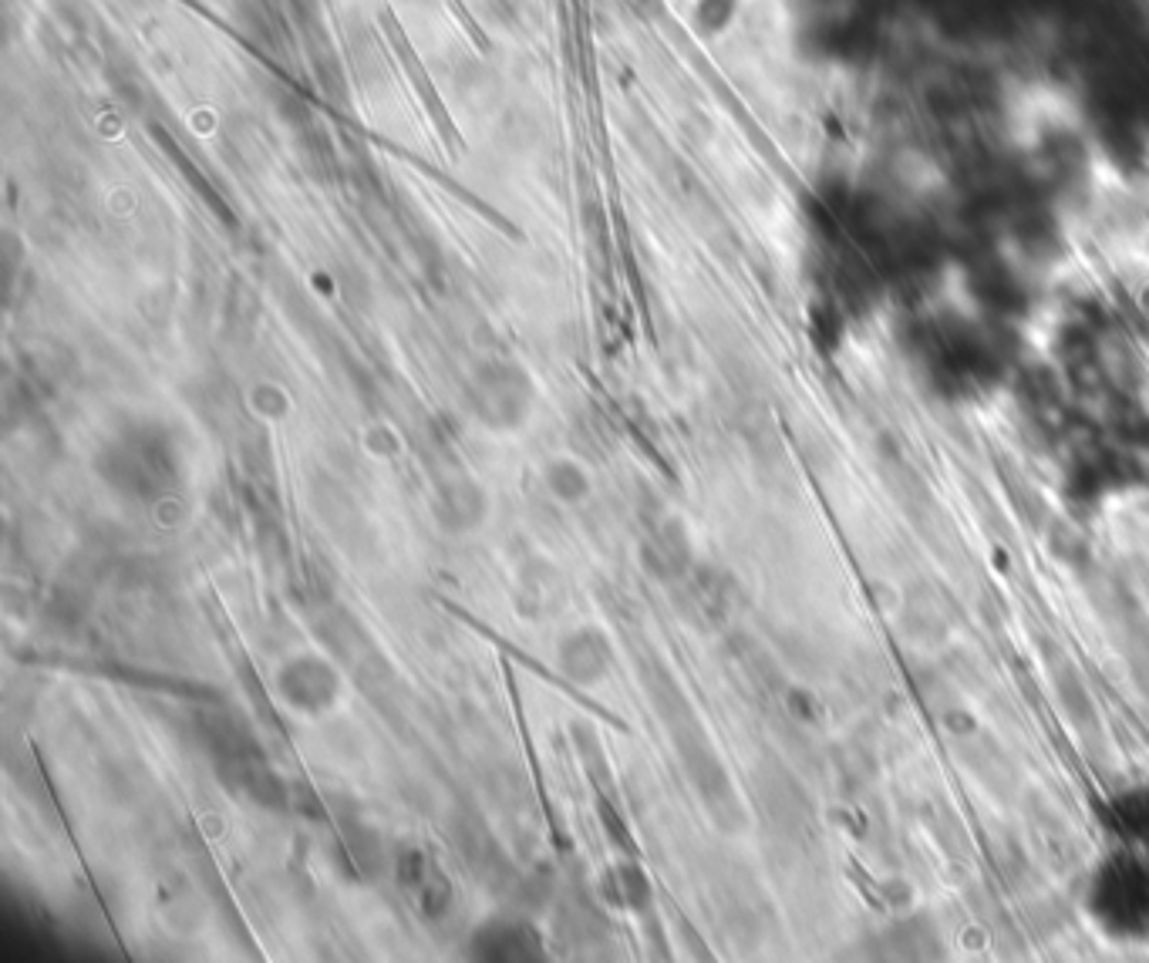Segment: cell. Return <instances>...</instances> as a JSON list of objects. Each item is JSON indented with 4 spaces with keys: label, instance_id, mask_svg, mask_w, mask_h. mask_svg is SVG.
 <instances>
[{
    "label": "cell",
    "instance_id": "cell-1",
    "mask_svg": "<svg viewBox=\"0 0 1149 963\" xmlns=\"http://www.w3.org/2000/svg\"><path fill=\"white\" fill-rule=\"evenodd\" d=\"M547 486L560 502H581L590 492V478L584 468H577L573 462H553L547 472Z\"/></svg>",
    "mask_w": 1149,
    "mask_h": 963
}]
</instances>
